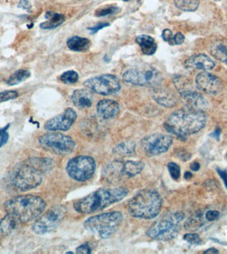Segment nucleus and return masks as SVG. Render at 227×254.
<instances>
[{
  "instance_id": "44",
  "label": "nucleus",
  "mask_w": 227,
  "mask_h": 254,
  "mask_svg": "<svg viewBox=\"0 0 227 254\" xmlns=\"http://www.w3.org/2000/svg\"><path fill=\"white\" fill-rule=\"evenodd\" d=\"M217 171L218 172L219 176L221 178V179L223 180L224 181L225 185L226 186L227 189V172L223 171L222 170H220V169H217Z\"/></svg>"
},
{
  "instance_id": "3",
  "label": "nucleus",
  "mask_w": 227,
  "mask_h": 254,
  "mask_svg": "<svg viewBox=\"0 0 227 254\" xmlns=\"http://www.w3.org/2000/svg\"><path fill=\"white\" fill-rule=\"evenodd\" d=\"M46 203L38 196L19 195L3 205L5 212L19 222H29L40 217L46 208Z\"/></svg>"
},
{
  "instance_id": "12",
  "label": "nucleus",
  "mask_w": 227,
  "mask_h": 254,
  "mask_svg": "<svg viewBox=\"0 0 227 254\" xmlns=\"http://www.w3.org/2000/svg\"><path fill=\"white\" fill-rule=\"evenodd\" d=\"M84 86L102 96L114 94L120 90V83L117 77L108 73L87 79Z\"/></svg>"
},
{
  "instance_id": "39",
  "label": "nucleus",
  "mask_w": 227,
  "mask_h": 254,
  "mask_svg": "<svg viewBox=\"0 0 227 254\" xmlns=\"http://www.w3.org/2000/svg\"><path fill=\"white\" fill-rule=\"evenodd\" d=\"M92 252V250L88 244H82L76 249V253L89 254Z\"/></svg>"
},
{
  "instance_id": "26",
  "label": "nucleus",
  "mask_w": 227,
  "mask_h": 254,
  "mask_svg": "<svg viewBox=\"0 0 227 254\" xmlns=\"http://www.w3.org/2000/svg\"><path fill=\"white\" fill-rule=\"evenodd\" d=\"M211 55L227 65V42L219 40L213 42L210 48Z\"/></svg>"
},
{
  "instance_id": "13",
  "label": "nucleus",
  "mask_w": 227,
  "mask_h": 254,
  "mask_svg": "<svg viewBox=\"0 0 227 254\" xmlns=\"http://www.w3.org/2000/svg\"><path fill=\"white\" fill-rule=\"evenodd\" d=\"M172 143L171 136L155 133L143 138L141 141V146L146 156H156L167 152Z\"/></svg>"
},
{
  "instance_id": "5",
  "label": "nucleus",
  "mask_w": 227,
  "mask_h": 254,
  "mask_svg": "<svg viewBox=\"0 0 227 254\" xmlns=\"http://www.w3.org/2000/svg\"><path fill=\"white\" fill-rule=\"evenodd\" d=\"M123 216L119 211L106 213L90 217L84 223L85 228L91 233L102 239H107L121 226Z\"/></svg>"
},
{
  "instance_id": "16",
  "label": "nucleus",
  "mask_w": 227,
  "mask_h": 254,
  "mask_svg": "<svg viewBox=\"0 0 227 254\" xmlns=\"http://www.w3.org/2000/svg\"><path fill=\"white\" fill-rule=\"evenodd\" d=\"M188 71H208L214 69L215 63L205 54H197L188 59L184 64Z\"/></svg>"
},
{
  "instance_id": "22",
  "label": "nucleus",
  "mask_w": 227,
  "mask_h": 254,
  "mask_svg": "<svg viewBox=\"0 0 227 254\" xmlns=\"http://www.w3.org/2000/svg\"><path fill=\"white\" fill-rule=\"evenodd\" d=\"M154 98L156 102L166 108H172L177 103L176 96L169 90H158L155 92Z\"/></svg>"
},
{
  "instance_id": "41",
  "label": "nucleus",
  "mask_w": 227,
  "mask_h": 254,
  "mask_svg": "<svg viewBox=\"0 0 227 254\" xmlns=\"http://www.w3.org/2000/svg\"><path fill=\"white\" fill-rule=\"evenodd\" d=\"M185 40V36H183L182 33H178L175 35L174 36V44H177V45H180V44H182Z\"/></svg>"
},
{
  "instance_id": "30",
  "label": "nucleus",
  "mask_w": 227,
  "mask_h": 254,
  "mask_svg": "<svg viewBox=\"0 0 227 254\" xmlns=\"http://www.w3.org/2000/svg\"><path fill=\"white\" fill-rule=\"evenodd\" d=\"M174 2L178 9L184 11L197 10L199 5V0H175Z\"/></svg>"
},
{
  "instance_id": "17",
  "label": "nucleus",
  "mask_w": 227,
  "mask_h": 254,
  "mask_svg": "<svg viewBox=\"0 0 227 254\" xmlns=\"http://www.w3.org/2000/svg\"><path fill=\"white\" fill-rule=\"evenodd\" d=\"M97 113L103 119H114L120 112L119 104L112 100H102L97 104Z\"/></svg>"
},
{
  "instance_id": "9",
  "label": "nucleus",
  "mask_w": 227,
  "mask_h": 254,
  "mask_svg": "<svg viewBox=\"0 0 227 254\" xmlns=\"http://www.w3.org/2000/svg\"><path fill=\"white\" fill-rule=\"evenodd\" d=\"M43 172L30 162L23 165L15 173L13 183L17 189L27 191L34 189L42 183Z\"/></svg>"
},
{
  "instance_id": "48",
  "label": "nucleus",
  "mask_w": 227,
  "mask_h": 254,
  "mask_svg": "<svg viewBox=\"0 0 227 254\" xmlns=\"http://www.w3.org/2000/svg\"><path fill=\"white\" fill-rule=\"evenodd\" d=\"M192 178H193V175H192L191 172H186L185 175H184V178H185V179L187 180L191 179Z\"/></svg>"
},
{
  "instance_id": "4",
  "label": "nucleus",
  "mask_w": 227,
  "mask_h": 254,
  "mask_svg": "<svg viewBox=\"0 0 227 254\" xmlns=\"http://www.w3.org/2000/svg\"><path fill=\"white\" fill-rule=\"evenodd\" d=\"M162 198L153 189H143L136 194L129 203V212L136 218L152 219L160 214Z\"/></svg>"
},
{
  "instance_id": "8",
  "label": "nucleus",
  "mask_w": 227,
  "mask_h": 254,
  "mask_svg": "<svg viewBox=\"0 0 227 254\" xmlns=\"http://www.w3.org/2000/svg\"><path fill=\"white\" fill-rule=\"evenodd\" d=\"M39 143L45 150L57 155H68L73 152L75 143L71 137L59 133L41 136Z\"/></svg>"
},
{
  "instance_id": "49",
  "label": "nucleus",
  "mask_w": 227,
  "mask_h": 254,
  "mask_svg": "<svg viewBox=\"0 0 227 254\" xmlns=\"http://www.w3.org/2000/svg\"><path fill=\"white\" fill-rule=\"evenodd\" d=\"M122 1H129V0H122Z\"/></svg>"
},
{
  "instance_id": "45",
  "label": "nucleus",
  "mask_w": 227,
  "mask_h": 254,
  "mask_svg": "<svg viewBox=\"0 0 227 254\" xmlns=\"http://www.w3.org/2000/svg\"><path fill=\"white\" fill-rule=\"evenodd\" d=\"M200 168H201V166H200L199 163H198L197 162H194L190 165V168H191V170H193L194 172L198 171Z\"/></svg>"
},
{
  "instance_id": "28",
  "label": "nucleus",
  "mask_w": 227,
  "mask_h": 254,
  "mask_svg": "<svg viewBox=\"0 0 227 254\" xmlns=\"http://www.w3.org/2000/svg\"><path fill=\"white\" fill-rule=\"evenodd\" d=\"M136 145L133 141H126L120 143L114 149L113 152L120 156H130L135 154Z\"/></svg>"
},
{
  "instance_id": "33",
  "label": "nucleus",
  "mask_w": 227,
  "mask_h": 254,
  "mask_svg": "<svg viewBox=\"0 0 227 254\" xmlns=\"http://www.w3.org/2000/svg\"><path fill=\"white\" fill-rule=\"evenodd\" d=\"M19 94L15 91H5L0 92V104L3 102H8L9 100H15L18 98Z\"/></svg>"
},
{
  "instance_id": "42",
  "label": "nucleus",
  "mask_w": 227,
  "mask_h": 254,
  "mask_svg": "<svg viewBox=\"0 0 227 254\" xmlns=\"http://www.w3.org/2000/svg\"><path fill=\"white\" fill-rule=\"evenodd\" d=\"M177 155H178V157H179L183 161L189 160V158H191V155L185 150H180L178 151V153H177Z\"/></svg>"
},
{
  "instance_id": "47",
  "label": "nucleus",
  "mask_w": 227,
  "mask_h": 254,
  "mask_svg": "<svg viewBox=\"0 0 227 254\" xmlns=\"http://www.w3.org/2000/svg\"><path fill=\"white\" fill-rule=\"evenodd\" d=\"M219 253V252L215 248H209V249L204 252V254H217Z\"/></svg>"
},
{
  "instance_id": "43",
  "label": "nucleus",
  "mask_w": 227,
  "mask_h": 254,
  "mask_svg": "<svg viewBox=\"0 0 227 254\" xmlns=\"http://www.w3.org/2000/svg\"><path fill=\"white\" fill-rule=\"evenodd\" d=\"M18 7L28 11H30L32 9V5L28 0H21L19 2Z\"/></svg>"
},
{
  "instance_id": "11",
  "label": "nucleus",
  "mask_w": 227,
  "mask_h": 254,
  "mask_svg": "<svg viewBox=\"0 0 227 254\" xmlns=\"http://www.w3.org/2000/svg\"><path fill=\"white\" fill-rule=\"evenodd\" d=\"M66 209L63 206H55L44 213L33 225L32 229L39 235L50 233L61 224L65 218Z\"/></svg>"
},
{
  "instance_id": "19",
  "label": "nucleus",
  "mask_w": 227,
  "mask_h": 254,
  "mask_svg": "<svg viewBox=\"0 0 227 254\" xmlns=\"http://www.w3.org/2000/svg\"><path fill=\"white\" fill-rule=\"evenodd\" d=\"M183 100H185L187 108L192 109L202 110L207 108L208 103L201 95L198 94L195 91L185 93L182 95Z\"/></svg>"
},
{
  "instance_id": "15",
  "label": "nucleus",
  "mask_w": 227,
  "mask_h": 254,
  "mask_svg": "<svg viewBox=\"0 0 227 254\" xmlns=\"http://www.w3.org/2000/svg\"><path fill=\"white\" fill-rule=\"evenodd\" d=\"M195 84L198 90L207 94H218L223 89V84L220 79L207 71L203 72L197 75Z\"/></svg>"
},
{
  "instance_id": "24",
  "label": "nucleus",
  "mask_w": 227,
  "mask_h": 254,
  "mask_svg": "<svg viewBox=\"0 0 227 254\" xmlns=\"http://www.w3.org/2000/svg\"><path fill=\"white\" fill-rule=\"evenodd\" d=\"M45 17L47 19V21L41 23L40 25L41 28L44 30H53L57 28L63 24L65 21V15L53 12V11H48L46 13Z\"/></svg>"
},
{
  "instance_id": "40",
  "label": "nucleus",
  "mask_w": 227,
  "mask_h": 254,
  "mask_svg": "<svg viewBox=\"0 0 227 254\" xmlns=\"http://www.w3.org/2000/svg\"><path fill=\"white\" fill-rule=\"evenodd\" d=\"M220 216V213L217 211H209L206 214V218L209 221L217 220Z\"/></svg>"
},
{
  "instance_id": "27",
  "label": "nucleus",
  "mask_w": 227,
  "mask_h": 254,
  "mask_svg": "<svg viewBox=\"0 0 227 254\" xmlns=\"http://www.w3.org/2000/svg\"><path fill=\"white\" fill-rule=\"evenodd\" d=\"M144 168V164L139 161H127L124 163L123 172L124 175L129 177H135L140 174Z\"/></svg>"
},
{
  "instance_id": "6",
  "label": "nucleus",
  "mask_w": 227,
  "mask_h": 254,
  "mask_svg": "<svg viewBox=\"0 0 227 254\" xmlns=\"http://www.w3.org/2000/svg\"><path fill=\"white\" fill-rule=\"evenodd\" d=\"M183 213L177 212L166 215L151 225L147 230V236L151 239L169 241L179 234L180 223L183 220Z\"/></svg>"
},
{
  "instance_id": "21",
  "label": "nucleus",
  "mask_w": 227,
  "mask_h": 254,
  "mask_svg": "<svg viewBox=\"0 0 227 254\" xmlns=\"http://www.w3.org/2000/svg\"><path fill=\"white\" fill-rule=\"evenodd\" d=\"M136 41L140 46L141 51L145 55H153L156 53L157 44L154 38L147 35H141L137 36Z\"/></svg>"
},
{
  "instance_id": "23",
  "label": "nucleus",
  "mask_w": 227,
  "mask_h": 254,
  "mask_svg": "<svg viewBox=\"0 0 227 254\" xmlns=\"http://www.w3.org/2000/svg\"><path fill=\"white\" fill-rule=\"evenodd\" d=\"M18 220L11 215L7 214L0 220V237L9 235L18 226Z\"/></svg>"
},
{
  "instance_id": "35",
  "label": "nucleus",
  "mask_w": 227,
  "mask_h": 254,
  "mask_svg": "<svg viewBox=\"0 0 227 254\" xmlns=\"http://www.w3.org/2000/svg\"><path fill=\"white\" fill-rule=\"evenodd\" d=\"M9 125L5 126L2 129H0V148L6 145L9 140V134L7 133V129H9Z\"/></svg>"
},
{
  "instance_id": "18",
  "label": "nucleus",
  "mask_w": 227,
  "mask_h": 254,
  "mask_svg": "<svg viewBox=\"0 0 227 254\" xmlns=\"http://www.w3.org/2000/svg\"><path fill=\"white\" fill-rule=\"evenodd\" d=\"M71 100L75 107L79 109H83L92 106L94 97L91 91L76 90L72 95Z\"/></svg>"
},
{
  "instance_id": "31",
  "label": "nucleus",
  "mask_w": 227,
  "mask_h": 254,
  "mask_svg": "<svg viewBox=\"0 0 227 254\" xmlns=\"http://www.w3.org/2000/svg\"><path fill=\"white\" fill-rule=\"evenodd\" d=\"M60 78L65 84H73L78 81L79 74L77 72L69 71L64 73Z\"/></svg>"
},
{
  "instance_id": "46",
  "label": "nucleus",
  "mask_w": 227,
  "mask_h": 254,
  "mask_svg": "<svg viewBox=\"0 0 227 254\" xmlns=\"http://www.w3.org/2000/svg\"><path fill=\"white\" fill-rule=\"evenodd\" d=\"M221 135V129L219 128H217L213 134H211V136H213L215 138V139H219V137H220Z\"/></svg>"
},
{
  "instance_id": "10",
  "label": "nucleus",
  "mask_w": 227,
  "mask_h": 254,
  "mask_svg": "<svg viewBox=\"0 0 227 254\" xmlns=\"http://www.w3.org/2000/svg\"><path fill=\"white\" fill-rule=\"evenodd\" d=\"M68 174L73 180L84 182L90 180L96 170V162L92 157L79 156L72 158L66 168Z\"/></svg>"
},
{
  "instance_id": "29",
  "label": "nucleus",
  "mask_w": 227,
  "mask_h": 254,
  "mask_svg": "<svg viewBox=\"0 0 227 254\" xmlns=\"http://www.w3.org/2000/svg\"><path fill=\"white\" fill-rule=\"evenodd\" d=\"M31 73L30 71L26 69H19L15 71L9 79H7V83L9 86H13L19 84L30 77Z\"/></svg>"
},
{
  "instance_id": "38",
  "label": "nucleus",
  "mask_w": 227,
  "mask_h": 254,
  "mask_svg": "<svg viewBox=\"0 0 227 254\" xmlns=\"http://www.w3.org/2000/svg\"><path fill=\"white\" fill-rule=\"evenodd\" d=\"M110 25L109 23H99L98 24L95 25L94 26L89 27L87 30L90 31L91 34H96L99 31L108 27Z\"/></svg>"
},
{
  "instance_id": "37",
  "label": "nucleus",
  "mask_w": 227,
  "mask_h": 254,
  "mask_svg": "<svg viewBox=\"0 0 227 254\" xmlns=\"http://www.w3.org/2000/svg\"><path fill=\"white\" fill-rule=\"evenodd\" d=\"M162 37L164 41L168 42L171 45H174V36H173L172 31L168 29L163 31Z\"/></svg>"
},
{
  "instance_id": "25",
  "label": "nucleus",
  "mask_w": 227,
  "mask_h": 254,
  "mask_svg": "<svg viewBox=\"0 0 227 254\" xmlns=\"http://www.w3.org/2000/svg\"><path fill=\"white\" fill-rule=\"evenodd\" d=\"M67 45L73 51L85 52L91 47V43L88 38L75 36L67 40Z\"/></svg>"
},
{
  "instance_id": "14",
  "label": "nucleus",
  "mask_w": 227,
  "mask_h": 254,
  "mask_svg": "<svg viewBox=\"0 0 227 254\" xmlns=\"http://www.w3.org/2000/svg\"><path fill=\"white\" fill-rule=\"evenodd\" d=\"M77 114L72 108H68L60 115L52 118L45 124V129L48 131H67L77 120Z\"/></svg>"
},
{
  "instance_id": "36",
  "label": "nucleus",
  "mask_w": 227,
  "mask_h": 254,
  "mask_svg": "<svg viewBox=\"0 0 227 254\" xmlns=\"http://www.w3.org/2000/svg\"><path fill=\"white\" fill-rule=\"evenodd\" d=\"M184 240L191 244H201V238L197 234H187L184 236Z\"/></svg>"
},
{
  "instance_id": "20",
  "label": "nucleus",
  "mask_w": 227,
  "mask_h": 254,
  "mask_svg": "<svg viewBox=\"0 0 227 254\" xmlns=\"http://www.w3.org/2000/svg\"><path fill=\"white\" fill-rule=\"evenodd\" d=\"M123 166L124 163L118 161L110 163L102 170V176L108 181H118L124 175Z\"/></svg>"
},
{
  "instance_id": "2",
  "label": "nucleus",
  "mask_w": 227,
  "mask_h": 254,
  "mask_svg": "<svg viewBox=\"0 0 227 254\" xmlns=\"http://www.w3.org/2000/svg\"><path fill=\"white\" fill-rule=\"evenodd\" d=\"M128 193L129 191L124 187L101 188L76 201L74 208L81 214H92L119 202L128 195Z\"/></svg>"
},
{
  "instance_id": "32",
  "label": "nucleus",
  "mask_w": 227,
  "mask_h": 254,
  "mask_svg": "<svg viewBox=\"0 0 227 254\" xmlns=\"http://www.w3.org/2000/svg\"><path fill=\"white\" fill-rule=\"evenodd\" d=\"M169 172L171 177L174 180H178L181 176V169L176 163L170 162L168 164Z\"/></svg>"
},
{
  "instance_id": "1",
  "label": "nucleus",
  "mask_w": 227,
  "mask_h": 254,
  "mask_svg": "<svg viewBox=\"0 0 227 254\" xmlns=\"http://www.w3.org/2000/svg\"><path fill=\"white\" fill-rule=\"evenodd\" d=\"M206 123V115L203 111L186 108L172 113L165 123V127L177 137L183 139L201 131Z\"/></svg>"
},
{
  "instance_id": "34",
  "label": "nucleus",
  "mask_w": 227,
  "mask_h": 254,
  "mask_svg": "<svg viewBox=\"0 0 227 254\" xmlns=\"http://www.w3.org/2000/svg\"><path fill=\"white\" fill-rule=\"evenodd\" d=\"M118 7L116 6H108L104 7L103 9H99L96 12L97 17H104L114 14L118 11Z\"/></svg>"
},
{
  "instance_id": "50",
  "label": "nucleus",
  "mask_w": 227,
  "mask_h": 254,
  "mask_svg": "<svg viewBox=\"0 0 227 254\" xmlns=\"http://www.w3.org/2000/svg\"><path fill=\"white\" fill-rule=\"evenodd\" d=\"M226 158H227V155H226Z\"/></svg>"
},
{
  "instance_id": "7",
  "label": "nucleus",
  "mask_w": 227,
  "mask_h": 254,
  "mask_svg": "<svg viewBox=\"0 0 227 254\" xmlns=\"http://www.w3.org/2000/svg\"><path fill=\"white\" fill-rule=\"evenodd\" d=\"M126 82L136 86L158 88L162 81V75L158 70L151 67L132 69L124 73Z\"/></svg>"
}]
</instances>
